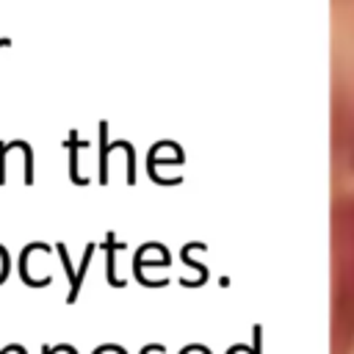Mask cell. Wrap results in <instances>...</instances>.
I'll use <instances>...</instances> for the list:
<instances>
[{"label": "cell", "mask_w": 354, "mask_h": 354, "mask_svg": "<svg viewBox=\"0 0 354 354\" xmlns=\"http://www.w3.org/2000/svg\"><path fill=\"white\" fill-rule=\"evenodd\" d=\"M332 166L354 177V0H332Z\"/></svg>", "instance_id": "1"}, {"label": "cell", "mask_w": 354, "mask_h": 354, "mask_svg": "<svg viewBox=\"0 0 354 354\" xmlns=\"http://www.w3.org/2000/svg\"><path fill=\"white\" fill-rule=\"evenodd\" d=\"M3 274H6V254H3V249H0V279H3Z\"/></svg>", "instance_id": "3"}, {"label": "cell", "mask_w": 354, "mask_h": 354, "mask_svg": "<svg viewBox=\"0 0 354 354\" xmlns=\"http://www.w3.org/2000/svg\"><path fill=\"white\" fill-rule=\"evenodd\" d=\"M332 354L354 348V191L332 205Z\"/></svg>", "instance_id": "2"}]
</instances>
